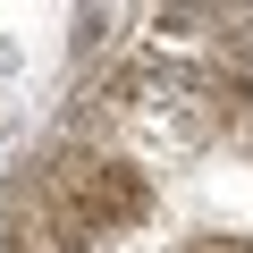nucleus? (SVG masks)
I'll return each instance as SVG.
<instances>
[{"label":"nucleus","instance_id":"f03ea898","mask_svg":"<svg viewBox=\"0 0 253 253\" xmlns=\"http://www.w3.org/2000/svg\"><path fill=\"white\" fill-rule=\"evenodd\" d=\"M186 253H253V236H194Z\"/></svg>","mask_w":253,"mask_h":253},{"label":"nucleus","instance_id":"7ed1b4c3","mask_svg":"<svg viewBox=\"0 0 253 253\" xmlns=\"http://www.w3.org/2000/svg\"><path fill=\"white\" fill-rule=\"evenodd\" d=\"M236 42H245V59H253V26H245V34H236Z\"/></svg>","mask_w":253,"mask_h":253},{"label":"nucleus","instance_id":"f257e3e1","mask_svg":"<svg viewBox=\"0 0 253 253\" xmlns=\"http://www.w3.org/2000/svg\"><path fill=\"white\" fill-rule=\"evenodd\" d=\"M144 211H152L144 169H126V161H76L68 186H59V245H93L101 228H135Z\"/></svg>","mask_w":253,"mask_h":253}]
</instances>
